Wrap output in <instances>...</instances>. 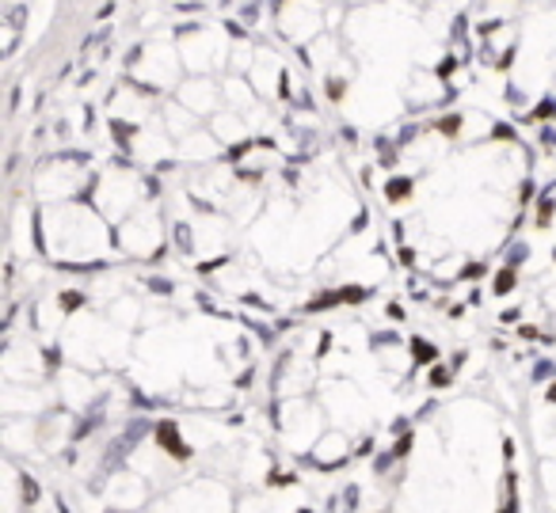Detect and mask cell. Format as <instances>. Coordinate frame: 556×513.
Wrapping results in <instances>:
<instances>
[{"instance_id": "6", "label": "cell", "mask_w": 556, "mask_h": 513, "mask_svg": "<svg viewBox=\"0 0 556 513\" xmlns=\"http://www.w3.org/2000/svg\"><path fill=\"white\" fill-rule=\"evenodd\" d=\"M343 92H348V85H343V80H328V100H343Z\"/></svg>"}, {"instance_id": "2", "label": "cell", "mask_w": 556, "mask_h": 513, "mask_svg": "<svg viewBox=\"0 0 556 513\" xmlns=\"http://www.w3.org/2000/svg\"><path fill=\"white\" fill-rule=\"evenodd\" d=\"M515 274H518L515 267H503V274L495 278V293H500V297H503V293H510V290H515Z\"/></svg>"}, {"instance_id": "1", "label": "cell", "mask_w": 556, "mask_h": 513, "mask_svg": "<svg viewBox=\"0 0 556 513\" xmlns=\"http://www.w3.org/2000/svg\"><path fill=\"white\" fill-rule=\"evenodd\" d=\"M386 194H389V202H401V198H408V194H412V183H408V179H393V183L386 187Z\"/></svg>"}, {"instance_id": "5", "label": "cell", "mask_w": 556, "mask_h": 513, "mask_svg": "<svg viewBox=\"0 0 556 513\" xmlns=\"http://www.w3.org/2000/svg\"><path fill=\"white\" fill-rule=\"evenodd\" d=\"M553 209H556V202L545 194V198H541V206H538V225H548V221H553Z\"/></svg>"}, {"instance_id": "4", "label": "cell", "mask_w": 556, "mask_h": 513, "mask_svg": "<svg viewBox=\"0 0 556 513\" xmlns=\"http://www.w3.org/2000/svg\"><path fill=\"white\" fill-rule=\"evenodd\" d=\"M58 305H62L65 312H77V308L85 305V297H80V293H62V297H58Z\"/></svg>"}, {"instance_id": "3", "label": "cell", "mask_w": 556, "mask_h": 513, "mask_svg": "<svg viewBox=\"0 0 556 513\" xmlns=\"http://www.w3.org/2000/svg\"><path fill=\"white\" fill-rule=\"evenodd\" d=\"M412 350H416V361H424V365H431V361H434V346H427L424 338H416V346H412Z\"/></svg>"}]
</instances>
